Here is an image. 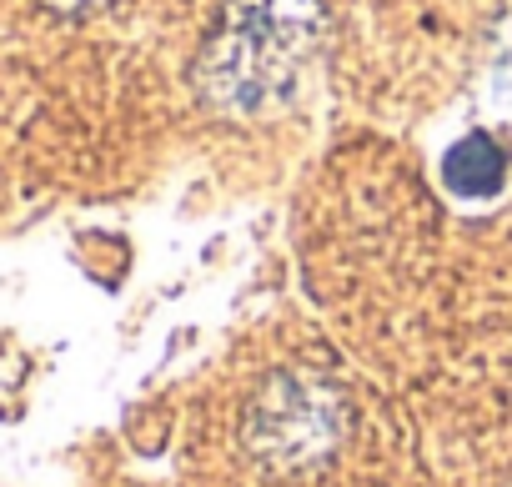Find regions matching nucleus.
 I'll return each mask as SVG.
<instances>
[{
  "mask_svg": "<svg viewBox=\"0 0 512 487\" xmlns=\"http://www.w3.org/2000/svg\"><path fill=\"white\" fill-rule=\"evenodd\" d=\"M317 31V0H231L196 66L201 91L226 111H262L297 81Z\"/></svg>",
  "mask_w": 512,
  "mask_h": 487,
  "instance_id": "f257e3e1",
  "label": "nucleus"
},
{
  "mask_svg": "<svg viewBox=\"0 0 512 487\" xmlns=\"http://www.w3.org/2000/svg\"><path fill=\"white\" fill-rule=\"evenodd\" d=\"M447 186L452 191H462V196H487V191H497V181H502V151L487 141V136H467L452 156H447Z\"/></svg>",
  "mask_w": 512,
  "mask_h": 487,
  "instance_id": "f03ea898",
  "label": "nucleus"
},
{
  "mask_svg": "<svg viewBox=\"0 0 512 487\" xmlns=\"http://www.w3.org/2000/svg\"><path fill=\"white\" fill-rule=\"evenodd\" d=\"M56 6H86V0H56Z\"/></svg>",
  "mask_w": 512,
  "mask_h": 487,
  "instance_id": "7ed1b4c3",
  "label": "nucleus"
}]
</instances>
